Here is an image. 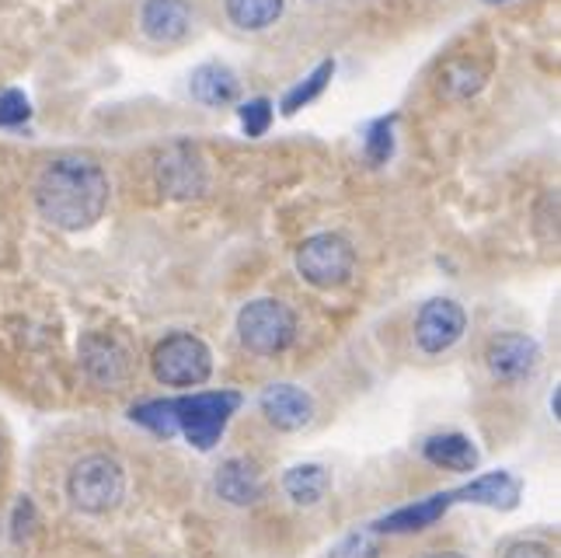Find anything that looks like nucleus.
Masks as SVG:
<instances>
[{
    "mask_svg": "<svg viewBox=\"0 0 561 558\" xmlns=\"http://www.w3.org/2000/svg\"><path fill=\"white\" fill-rule=\"evenodd\" d=\"M81 367L94 388L115 391L129 380L133 363H129V353L119 339H112L105 332H88L81 339Z\"/></svg>",
    "mask_w": 561,
    "mask_h": 558,
    "instance_id": "8",
    "label": "nucleus"
},
{
    "mask_svg": "<svg viewBox=\"0 0 561 558\" xmlns=\"http://www.w3.org/2000/svg\"><path fill=\"white\" fill-rule=\"evenodd\" d=\"M262 475L244 457H227L217 471V496L230 506H255L262 499Z\"/></svg>",
    "mask_w": 561,
    "mask_h": 558,
    "instance_id": "14",
    "label": "nucleus"
},
{
    "mask_svg": "<svg viewBox=\"0 0 561 558\" xmlns=\"http://www.w3.org/2000/svg\"><path fill=\"white\" fill-rule=\"evenodd\" d=\"M188 91H192V99H196L199 105L224 109V105H230V102L238 99L241 81H238V73L230 70L227 64H203V67L192 70Z\"/></svg>",
    "mask_w": 561,
    "mask_h": 558,
    "instance_id": "15",
    "label": "nucleus"
},
{
    "mask_svg": "<svg viewBox=\"0 0 561 558\" xmlns=\"http://www.w3.org/2000/svg\"><path fill=\"white\" fill-rule=\"evenodd\" d=\"M463 329H468V315H463V307L450 297L425 300L415 315V342H419V350L430 356L454 350Z\"/></svg>",
    "mask_w": 561,
    "mask_h": 558,
    "instance_id": "7",
    "label": "nucleus"
},
{
    "mask_svg": "<svg viewBox=\"0 0 561 558\" xmlns=\"http://www.w3.org/2000/svg\"><path fill=\"white\" fill-rule=\"evenodd\" d=\"M332 73H335V64H332V60H324L314 73H307L297 88H289V91H286V99H283V115H297L304 105H311V102L318 99V94L328 88V81H332Z\"/></svg>",
    "mask_w": 561,
    "mask_h": 558,
    "instance_id": "21",
    "label": "nucleus"
},
{
    "mask_svg": "<svg viewBox=\"0 0 561 558\" xmlns=\"http://www.w3.org/2000/svg\"><path fill=\"white\" fill-rule=\"evenodd\" d=\"M391 153H394V119H377L370 129H366L363 158L374 168H380V164L391 161Z\"/></svg>",
    "mask_w": 561,
    "mask_h": 558,
    "instance_id": "22",
    "label": "nucleus"
},
{
    "mask_svg": "<svg viewBox=\"0 0 561 558\" xmlns=\"http://www.w3.org/2000/svg\"><path fill=\"white\" fill-rule=\"evenodd\" d=\"M129 419L140 422L144 430H150L153 436H179V419H175V398H150L140 401V406L129 409Z\"/></svg>",
    "mask_w": 561,
    "mask_h": 558,
    "instance_id": "20",
    "label": "nucleus"
},
{
    "mask_svg": "<svg viewBox=\"0 0 561 558\" xmlns=\"http://www.w3.org/2000/svg\"><path fill=\"white\" fill-rule=\"evenodd\" d=\"M67 496L81 513H112L126 496V471L112 454H88L67 471Z\"/></svg>",
    "mask_w": 561,
    "mask_h": 558,
    "instance_id": "2",
    "label": "nucleus"
},
{
    "mask_svg": "<svg viewBox=\"0 0 561 558\" xmlns=\"http://www.w3.org/2000/svg\"><path fill=\"white\" fill-rule=\"evenodd\" d=\"M158 179L168 196H199L206 179H203V164L192 158L188 150H171L158 164Z\"/></svg>",
    "mask_w": 561,
    "mask_h": 558,
    "instance_id": "17",
    "label": "nucleus"
},
{
    "mask_svg": "<svg viewBox=\"0 0 561 558\" xmlns=\"http://www.w3.org/2000/svg\"><path fill=\"white\" fill-rule=\"evenodd\" d=\"M422 457L430 460L433 468H443V471H460V475H468L478 468V447H474V440L471 436H463V433H436L430 436L422 444Z\"/></svg>",
    "mask_w": 561,
    "mask_h": 558,
    "instance_id": "16",
    "label": "nucleus"
},
{
    "mask_svg": "<svg viewBox=\"0 0 561 558\" xmlns=\"http://www.w3.org/2000/svg\"><path fill=\"white\" fill-rule=\"evenodd\" d=\"M28 119H32L28 94L18 91V88L0 91V126H4V129H18V126H25Z\"/></svg>",
    "mask_w": 561,
    "mask_h": 558,
    "instance_id": "24",
    "label": "nucleus"
},
{
    "mask_svg": "<svg viewBox=\"0 0 561 558\" xmlns=\"http://www.w3.org/2000/svg\"><path fill=\"white\" fill-rule=\"evenodd\" d=\"M502 558H554V551L548 545H540V542H516L506 548V555Z\"/></svg>",
    "mask_w": 561,
    "mask_h": 558,
    "instance_id": "26",
    "label": "nucleus"
},
{
    "mask_svg": "<svg viewBox=\"0 0 561 558\" xmlns=\"http://www.w3.org/2000/svg\"><path fill=\"white\" fill-rule=\"evenodd\" d=\"M328 558H380V542H377V531H353L345 534L342 542L328 551Z\"/></svg>",
    "mask_w": 561,
    "mask_h": 558,
    "instance_id": "23",
    "label": "nucleus"
},
{
    "mask_svg": "<svg viewBox=\"0 0 561 558\" xmlns=\"http://www.w3.org/2000/svg\"><path fill=\"white\" fill-rule=\"evenodd\" d=\"M457 503L454 492H436V496H425L419 503H409L394 513H387L383 521L374 524L377 534H415V531H425L433 527L436 521H443V513Z\"/></svg>",
    "mask_w": 561,
    "mask_h": 558,
    "instance_id": "12",
    "label": "nucleus"
},
{
    "mask_svg": "<svg viewBox=\"0 0 561 558\" xmlns=\"http://www.w3.org/2000/svg\"><path fill=\"white\" fill-rule=\"evenodd\" d=\"M140 25L144 35L161 46L182 43L192 29V4L188 0H144Z\"/></svg>",
    "mask_w": 561,
    "mask_h": 558,
    "instance_id": "11",
    "label": "nucleus"
},
{
    "mask_svg": "<svg viewBox=\"0 0 561 558\" xmlns=\"http://www.w3.org/2000/svg\"><path fill=\"white\" fill-rule=\"evenodd\" d=\"M519 492H524V482L510 471H489L478 475L471 486H463L454 492L457 503H478L489 510H516Z\"/></svg>",
    "mask_w": 561,
    "mask_h": 558,
    "instance_id": "13",
    "label": "nucleus"
},
{
    "mask_svg": "<svg viewBox=\"0 0 561 558\" xmlns=\"http://www.w3.org/2000/svg\"><path fill=\"white\" fill-rule=\"evenodd\" d=\"M353 269H356L353 244L342 235H332V230L307 238L297 248V273L311 286H318V291H335V286L350 283Z\"/></svg>",
    "mask_w": 561,
    "mask_h": 558,
    "instance_id": "6",
    "label": "nucleus"
},
{
    "mask_svg": "<svg viewBox=\"0 0 561 558\" xmlns=\"http://www.w3.org/2000/svg\"><path fill=\"white\" fill-rule=\"evenodd\" d=\"M328 489H332V475L324 465H294L283 475V492L297 506H318Z\"/></svg>",
    "mask_w": 561,
    "mask_h": 558,
    "instance_id": "18",
    "label": "nucleus"
},
{
    "mask_svg": "<svg viewBox=\"0 0 561 558\" xmlns=\"http://www.w3.org/2000/svg\"><path fill=\"white\" fill-rule=\"evenodd\" d=\"M238 339L255 356H279L297 339V318L283 300H251L238 315Z\"/></svg>",
    "mask_w": 561,
    "mask_h": 558,
    "instance_id": "4",
    "label": "nucleus"
},
{
    "mask_svg": "<svg viewBox=\"0 0 561 558\" xmlns=\"http://www.w3.org/2000/svg\"><path fill=\"white\" fill-rule=\"evenodd\" d=\"M259 406H262V415L283 433H297L304 426H311V419H314V398L304 388H297V384H268L259 398Z\"/></svg>",
    "mask_w": 561,
    "mask_h": 558,
    "instance_id": "10",
    "label": "nucleus"
},
{
    "mask_svg": "<svg viewBox=\"0 0 561 558\" xmlns=\"http://www.w3.org/2000/svg\"><path fill=\"white\" fill-rule=\"evenodd\" d=\"M241 115V126L248 137H265L268 126H273V102L268 99H251L238 109Z\"/></svg>",
    "mask_w": 561,
    "mask_h": 558,
    "instance_id": "25",
    "label": "nucleus"
},
{
    "mask_svg": "<svg viewBox=\"0 0 561 558\" xmlns=\"http://www.w3.org/2000/svg\"><path fill=\"white\" fill-rule=\"evenodd\" d=\"M238 409H241L238 391H196V395L175 398L179 433L196 451H213L220 444L227 422Z\"/></svg>",
    "mask_w": 561,
    "mask_h": 558,
    "instance_id": "3",
    "label": "nucleus"
},
{
    "mask_svg": "<svg viewBox=\"0 0 561 558\" xmlns=\"http://www.w3.org/2000/svg\"><path fill=\"white\" fill-rule=\"evenodd\" d=\"M150 371L168 388H199L213 374V353L199 335L175 332L153 345Z\"/></svg>",
    "mask_w": 561,
    "mask_h": 558,
    "instance_id": "5",
    "label": "nucleus"
},
{
    "mask_svg": "<svg viewBox=\"0 0 561 558\" xmlns=\"http://www.w3.org/2000/svg\"><path fill=\"white\" fill-rule=\"evenodd\" d=\"M35 209L60 230H88L102 220L108 206V175L99 161L67 153L43 164L32 185Z\"/></svg>",
    "mask_w": 561,
    "mask_h": 558,
    "instance_id": "1",
    "label": "nucleus"
},
{
    "mask_svg": "<svg viewBox=\"0 0 561 558\" xmlns=\"http://www.w3.org/2000/svg\"><path fill=\"white\" fill-rule=\"evenodd\" d=\"M485 367L499 384H519L537 374L540 345L524 332H502L485 345Z\"/></svg>",
    "mask_w": 561,
    "mask_h": 558,
    "instance_id": "9",
    "label": "nucleus"
},
{
    "mask_svg": "<svg viewBox=\"0 0 561 558\" xmlns=\"http://www.w3.org/2000/svg\"><path fill=\"white\" fill-rule=\"evenodd\" d=\"M224 8L241 32H262L283 18V0H224Z\"/></svg>",
    "mask_w": 561,
    "mask_h": 558,
    "instance_id": "19",
    "label": "nucleus"
},
{
    "mask_svg": "<svg viewBox=\"0 0 561 558\" xmlns=\"http://www.w3.org/2000/svg\"><path fill=\"white\" fill-rule=\"evenodd\" d=\"M422 558H463L460 551H430V555H422Z\"/></svg>",
    "mask_w": 561,
    "mask_h": 558,
    "instance_id": "27",
    "label": "nucleus"
}]
</instances>
